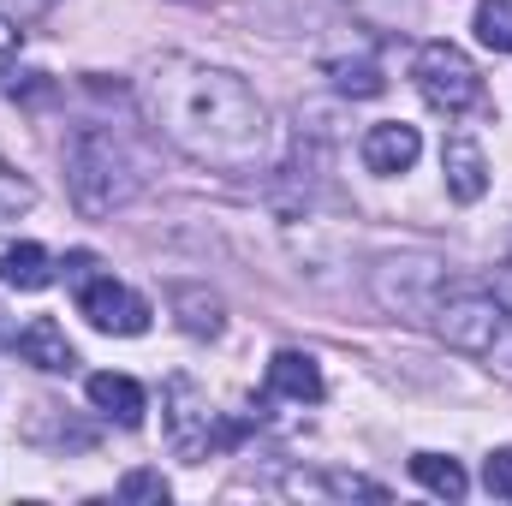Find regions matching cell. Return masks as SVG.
Instances as JSON below:
<instances>
[{
  "label": "cell",
  "mask_w": 512,
  "mask_h": 506,
  "mask_svg": "<svg viewBox=\"0 0 512 506\" xmlns=\"http://www.w3.org/2000/svg\"><path fill=\"white\" fill-rule=\"evenodd\" d=\"M143 114L179 155L209 173H262L274 161V114L227 66L167 54L143 78Z\"/></svg>",
  "instance_id": "1"
},
{
  "label": "cell",
  "mask_w": 512,
  "mask_h": 506,
  "mask_svg": "<svg viewBox=\"0 0 512 506\" xmlns=\"http://www.w3.org/2000/svg\"><path fill=\"white\" fill-rule=\"evenodd\" d=\"M66 191L78 215L102 221L143 197V161L114 126H78L66 137Z\"/></svg>",
  "instance_id": "2"
},
{
  "label": "cell",
  "mask_w": 512,
  "mask_h": 506,
  "mask_svg": "<svg viewBox=\"0 0 512 506\" xmlns=\"http://www.w3.org/2000/svg\"><path fill=\"white\" fill-rule=\"evenodd\" d=\"M429 328L465 358H507L512 364V316L495 298V286H483V280L447 274L435 304H429Z\"/></svg>",
  "instance_id": "3"
},
{
  "label": "cell",
  "mask_w": 512,
  "mask_h": 506,
  "mask_svg": "<svg viewBox=\"0 0 512 506\" xmlns=\"http://www.w3.org/2000/svg\"><path fill=\"white\" fill-rule=\"evenodd\" d=\"M411 78H417V90L435 114H471L483 102V72L471 66V54L459 42H423Z\"/></svg>",
  "instance_id": "4"
},
{
  "label": "cell",
  "mask_w": 512,
  "mask_h": 506,
  "mask_svg": "<svg viewBox=\"0 0 512 506\" xmlns=\"http://www.w3.org/2000/svg\"><path fill=\"white\" fill-rule=\"evenodd\" d=\"M441 280H447V262H435V256H387L376 268V298H382V310L405 316V322H429Z\"/></svg>",
  "instance_id": "5"
},
{
  "label": "cell",
  "mask_w": 512,
  "mask_h": 506,
  "mask_svg": "<svg viewBox=\"0 0 512 506\" xmlns=\"http://www.w3.org/2000/svg\"><path fill=\"white\" fill-rule=\"evenodd\" d=\"M167 441H173V453L179 459H209V447H221V441H233V429H221L215 423V411H209V399H203V387L197 381H167Z\"/></svg>",
  "instance_id": "6"
},
{
  "label": "cell",
  "mask_w": 512,
  "mask_h": 506,
  "mask_svg": "<svg viewBox=\"0 0 512 506\" xmlns=\"http://www.w3.org/2000/svg\"><path fill=\"white\" fill-rule=\"evenodd\" d=\"M78 316L96 334H120V340H137L149 328V304L131 286H120L114 274H84L78 280Z\"/></svg>",
  "instance_id": "7"
},
{
  "label": "cell",
  "mask_w": 512,
  "mask_h": 506,
  "mask_svg": "<svg viewBox=\"0 0 512 506\" xmlns=\"http://www.w3.org/2000/svg\"><path fill=\"white\" fill-rule=\"evenodd\" d=\"M12 346H18V358L36 364L42 376H72V370H78V346L66 340V328H60L54 316H30V322L12 334Z\"/></svg>",
  "instance_id": "8"
},
{
  "label": "cell",
  "mask_w": 512,
  "mask_h": 506,
  "mask_svg": "<svg viewBox=\"0 0 512 506\" xmlns=\"http://www.w3.org/2000/svg\"><path fill=\"white\" fill-rule=\"evenodd\" d=\"M417 155H423V137H417V126H405V120H387V126L364 131V167H370V173H382V179L411 173V167H417Z\"/></svg>",
  "instance_id": "9"
},
{
  "label": "cell",
  "mask_w": 512,
  "mask_h": 506,
  "mask_svg": "<svg viewBox=\"0 0 512 506\" xmlns=\"http://www.w3.org/2000/svg\"><path fill=\"white\" fill-rule=\"evenodd\" d=\"M441 173H447V191L459 197V203H477L483 191H489V155L459 131V137H447V149H441Z\"/></svg>",
  "instance_id": "10"
},
{
  "label": "cell",
  "mask_w": 512,
  "mask_h": 506,
  "mask_svg": "<svg viewBox=\"0 0 512 506\" xmlns=\"http://www.w3.org/2000/svg\"><path fill=\"white\" fill-rule=\"evenodd\" d=\"M268 393L292 399V405H316L322 399V370L310 352H274L268 358Z\"/></svg>",
  "instance_id": "11"
},
{
  "label": "cell",
  "mask_w": 512,
  "mask_h": 506,
  "mask_svg": "<svg viewBox=\"0 0 512 506\" xmlns=\"http://www.w3.org/2000/svg\"><path fill=\"white\" fill-rule=\"evenodd\" d=\"M90 405L102 411V417H114L120 429H137L143 423V411H149V399H143V387L120 370H102V376H90Z\"/></svg>",
  "instance_id": "12"
},
{
  "label": "cell",
  "mask_w": 512,
  "mask_h": 506,
  "mask_svg": "<svg viewBox=\"0 0 512 506\" xmlns=\"http://www.w3.org/2000/svg\"><path fill=\"white\" fill-rule=\"evenodd\" d=\"M54 268H60V262L42 251V245H30V239H6V245H0V280L18 286V292L54 286Z\"/></svg>",
  "instance_id": "13"
},
{
  "label": "cell",
  "mask_w": 512,
  "mask_h": 506,
  "mask_svg": "<svg viewBox=\"0 0 512 506\" xmlns=\"http://www.w3.org/2000/svg\"><path fill=\"white\" fill-rule=\"evenodd\" d=\"M167 298H173L185 334H197V340H215V334H221V298H215V292H203V286H173Z\"/></svg>",
  "instance_id": "14"
},
{
  "label": "cell",
  "mask_w": 512,
  "mask_h": 506,
  "mask_svg": "<svg viewBox=\"0 0 512 506\" xmlns=\"http://www.w3.org/2000/svg\"><path fill=\"white\" fill-rule=\"evenodd\" d=\"M411 477H417L429 495H441V501H465V489H471L465 465L447 459V453H417V459H411Z\"/></svg>",
  "instance_id": "15"
},
{
  "label": "cell",
  "mask_w": 512,
  "mask_h": 506,
  "mask_svg": "<svg viewBox=\"0 0 512 506\" xmlns=\"http://www.w3.org/2000/svg\"><path fill=\"white\" fill-rule=\"evenodd\" d=\"M477 42L512 54V0H477Z\"/></svg>",
  "instance_id": "16"
},
{
  "label": "cell",
  "mask_w": 512,
  "mask_h": 506,
  "mask_svg": "<svg viewBox=\"0 0 512 506\" xmlns=\"http://www.w3.org/2000/svg\"><path fill=\"white\" fill-rule=\"evenodd\" d=\"M334 84H340V96H382V90H387L382 72H376L370 60H358V66H352V60H340V66H334Z\"/></svg>",
  "instance_id": "17"
},
{
  "label": "cell",
  "mask_w": 512,
  "mask_h": 506,
  "mask_svg": "<svg viewBox=\"0 0 512 506\" xmlns=\"http://www.w3.org/2000/svg\"><path fill=\"white\" fill-rule=\"evenodd\" d=\"M173 495L167 489V477L161 471H126V483H120V501H149V506H161Z\"/></svg>",
  "instance_id": "18"
},
{
  "label": "cell",
  "mask_w": 512,
  "mask_h": 506,
  "mask_svg": "<svg viewBox=\"0 0 512 506\" xmlns=\"http://www.w3.org/2000/svg\"><path fill=\"white\" fill-rule=\"evenodd\" d=\"M483 489H489L495 501H512V447H495V453L483 459Z\"/></svg>",
  "instance_id": "19"
},
{
  "label": "cell",
  "mask_w": 512,
  "mask_h": 506,
  "mask_svg": "<svg viewBox=\"0 0 512 506\" xmlns=\"http://www.w3.org/2000/svg\"><path fill=\"white\" fill-rule=\"evenodd\" d=\"M30 203H36V185L18 179L12 167H0V215H24Z\"/></svg>",
  "instance_id": "20"
},
{
  "label": "cell",
  "mask_w": 512,
  "mask_h": 506,
  "mask_svg": "<svg viewBox=\"0 0 512 506\" xmlns=\"http://www.w3.org/2000/svg\"><path fill=\"white\" fill-rule=\"evenodd\" d=\"M328 489L334 495H364V501H387L382 483H370V477H328Z\"/></svg>",
  "instance_id": "21"
},
{
  "label": "cell",
  "mask_w": 512,
  "mask_h": 506,
  "mask_svg": "<svg viewBox=\"0 0 512 506\" xmlns=\"http://www.w3.org/2000/svg\"><path fill=\"white\" fill-rule=\"evenodd\" d=\"M18 24H24V18H12V12L0 6V60H6V54H18V42H24V30H18Z\"/></svg>",
  "instance_id": "22"
},
{
  "label": "cell",
  "mask_w": 512,
  "mask_h": 506,
  "mask_svg": "<svg viewBox=\"0 0 512 506\" xmlns=\"http://www.w3.org/2000/svg\"><path fill=\"white\" fill-rule=\"evenodd\" d=\"M0 6H6L12 18H36V12H48L54 0H0Z\"/></svg>",
  "instance_id": "23"
},
{
  "label": "cell",
  "mask_w": 512,
  "mask_h": 506,
  "mask_svg": "<svg viewBox=\"0 0 512 506\" xmlns=\"http://www.w3.org/2000/svg\"><path fill=\"white\" fill-rule=\"evenodd\" d=\"M489 286H495V298L507 304V316H512V262H507V268H495V280H489Z\"/></svg>",
  "instance_id": "24"
},
{
  "label": "cell",
  "mask_w": 512,
  "mask_h": 506,
  "mask_svg": "<svg viewBox=\"0 0 512 506\" xmlns=\"http://www.w3.org/2000/svg\"><path fill=\"white\" fill-rule=\"evenodd\" d=\"M352 6H364V12H382V6H393V0H352Z\"/></svg>",
  "instance_id": "25"
}]
</instances>
